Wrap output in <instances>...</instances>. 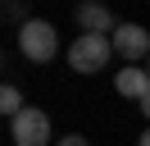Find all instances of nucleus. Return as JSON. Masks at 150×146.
Instances as JSON below:
<instances>
[{"mask_svg":"<svg viewBox=\"0 0 150 146\" xmlns=\"http://www.w3.org/2000/svg\"><path fill=\"white\" fill-rule=\"evenodd\" d=\"M9 137L14 146H55V137H50V114L37 105H28L18 119H9Z\"/></svg>","mask_w":150,"mask_h":146,"instance_id":"obj_3","label":"nucleus"},{"mask_svg":"<svg viewBox=\"0 0 150 146\" xmlns=\"http://www.w3.org/2000/svg\"><path fill=\"white\" fill-rule=\"evenodd\" d=\"M114 91L141 105V100L150 96V73H146V64H123V73H114Z\"/></svg>","mask_w":150,"mask_h":146,"instance_id":"obj_5","label":"nucleus"},{"mask_svg":"<svg viewBox=\"0 0 150 146\" xmlns=\"http://www.w3.org/2000/svg\"><path fill=\"white\" fill-rule=\"evenodd\" d=\"M137 146H150V128H146V132H141V137H137Z\"/></svg>","mask_w":150,"mask_h":146,"instance_id":"obj_10","label":"nucleus"},{"mask_svg":"<svg viewBox=\"0 0 150 146\" xmlns=\"http://www.w3.org/2000/svg\"><path fill=\"white\" fill-rule=\"evenodd\" d=\"M18 50H23V59H32V64H50L59 55L55 23H46V18H23L18 23Z\"/></svg>","mask_w":150,"mask_h":146,"instance_id":"obj_1","label":"nucleus"},{"mask_svg":"<svg viewBox=\"0 0 150 146\" xmlns=\"http://www.w3.org/2000/svg\"><path fill=\"white\" fill-rule=\"evenodd\" d=\"M55 146H91V142H86V137H82V132H68V137H59V142H55Z\"/></svg>","mask_w":150,"mask_h":146,"instance_id":"obj_8","label":"nucleus"},{"mask_svg":"<svg viewBox=\"0 0 150 146\" xmlns=\"http://www.w3.org/2000/svg\"><path fill=\"white\" fill-rule=\"evenodd\" d=\"M114 55H118L123 64H146L150 59V32L141 23H118V32H114Z\"/></svg>","mask_w":150,"mask_h":146,"instance_id":"obj_4","label":"nucleus"},{"mask_svg":"<svg viewBox=\"0 0 150 146\" xmlns=\"http://www.w3.org/2000/svg\"><path fill=\"white\" fill-rule=\"evenodd\" d=\"M137 110H141V114H146V119H150V96H146V100H141V105H137Z\"/></svg>","mask_w":150,"mask_h":146,"instance_id":"obj_9","label":"nucleus"},{"mask_svg":"<svg viewBox=\"0 0 150 146\" xmlns=\"http://www.w3.org/2000/svg\"><path fill=\"white\" fill-rule=\"evenodd\" d=\"M23 110H28V105H23V91L14 87V82H5V87H0V114H9V119H18Z\"/></svg>","mask_w":150,"mask_h":146,"instance_id":"obj_7","label":"nucleus"},{"mask_svg":"<svg viewBox=\"0 0 150 146\" xmlns=\"http://www.w3.org/2000/svg\"><path fill=\"white\" fill-rule=\"evenodd\" d=\"M64 59H68L73 73H105V64L114 59V36L82 32V36H73V46L64 50Z\"/></svg>","mask_w":150,"mask_h":146,"instance_id":"obj_2","label":"nucleus"},{"mask_svg":"<svg viewBox=\"0 0 150 146\" xmlns=\"http://www.w3.org/2000/svg\"><path fill=\"white\" fill-rule=\"evenodd\" d=\"M146 73H150V59H146Z\"/></svg>","mask_w":150,"mask_h":146,"instance_id":"obj_11","label":"nucleus"},{"mask_svg":"<svg viewBox=\"0 0 150 146\" xmlns=\"http://www.w3.org/2000/svg\"><path fill=\"white\" fill-rule=\"evenodd\" d=\"M77 27L91 36H114L118 32V23H114V14L105 5H77Z\"/></svg>","mask_w":150,"mask_h":146,"instance_id":"obj_6","label":"nucleus"}]
</instances>
